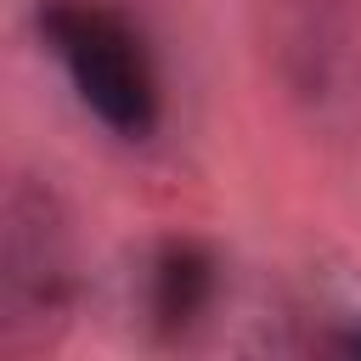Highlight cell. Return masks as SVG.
Here are the masks:
<instances>
[{"instance_id":"7a4b0ae2","label":"cell","mask_w":361,"mask_h":361,"mask_svg":"<svg viewBox=\"0 0 361 361\" xmlns=\"http://www.w3.org/2000/svg\"><path fill=\"white\" fill-rule=\"evenodd\" d=\"M79 259L73 231L51 186L17 180L6 192V248H0V344L11 355L45 350L73 310Z\"/></svg>"},{"instance_id":"3957f363","label":"cell","mask_w":361,"mask_h":361,"mask_svg":"<svg viewBox=\"0 0 361 361\" xmlns=\"http://www.w3.org/2000/svg\"><path fill=\"white\" fill-rule=\"evenodd\" d=\"M214 288H220V265L203 243L192 237H164L152 265H147V316L164 338H180L192 333L209 305H214Z\"/></svg>"},{"instance_id":"6da1fadb","label":"cell","mask_w":361,"mask_h":361,"mask_svg":"<svg viewBox=\"0 0 361 361\" xmlns=\"http://www.w3.org/2000/svg\"><path fill=\"white\" fill-rule=\"evenodd\" d=\"M45 51L56 56L79 107L118 141H147L164 118L158 68L130 17L102 0H39L34 11Z\"/></svg>"}]
</instances>
